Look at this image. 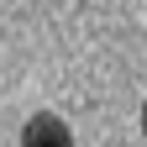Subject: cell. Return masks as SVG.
<instances>
[{"mask_svg":"<svg viewBox=\"0 0 147 147\" xmlns=\"http://www.w3.org/2000/svg\"><path fill=\"white\" fill-rule=\"evenodd\" d=\"M21 147H74V131L63 116H53V110H37V116L21 126Z\"/></svg>","mask_w":147,"mask_h":147,"instance_id":"obj_1","label":"cell"}]
</instances>
